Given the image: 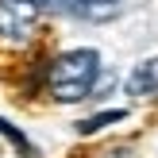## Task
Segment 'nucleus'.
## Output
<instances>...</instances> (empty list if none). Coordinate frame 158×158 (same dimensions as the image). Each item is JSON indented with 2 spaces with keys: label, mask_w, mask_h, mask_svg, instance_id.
I'll list each match as a JSON object with an SVG mask.
<instances>
[{
  "label": "nucleus",
  "mask_w": 158,
  "mask_h": 158,
  "mask_svg": "<svg viewBox=\"0 0 158 158\" xmlns=\"http://www.w3.org/2000/svg\"><path fill=\"white\" fill-rule=\"evenodd\" d=\"M39 23V0H0V35L27 39Z\"/></svg>",
  "instance_id": "f03ea898"
},
{
  "label": "nucleus",
  "mask_w": 158,
  "mask_h": 158,
  "mask_svg": "<svg viewBox=\"0 0 158 158\" xmlns=\"http://www.w3.org/2000/svg\"><path fill=\"white\" fill-rule=\"evenodd\" d=\"M97 77H100V54L97 50H69L62 58L50 62L46 69V93L62 104H77V100L97 93Z\"/></svg>",
  "instance_id": "f257e3e1"
},
{
  "label": "nucleus",
  "mask_w": 158,
  "mask_h": 158,
  "mask_svg": "<svg viewBox=\"0 0 158 158\" xmlns=\"http://www.w3.org/2000/svg\"><path fill=\"white\" fill-rule=\"evenodd\" d=\"M69 8L85 23H112L123 12V0H69Z\"/></svg>",
  "instance_id": "7ed1b4c3"
},
{
  "label": "nucleus",
  "mask_w": 158,
  "mask_h": 158,
  "mask_svg": "<svg viewBox=\"0 0 158 158\" xmlns=\"http://www.w3.org/2000/svg\"><path fill=\"white\" fill-rule=\"evenodd\" d=\"M127 93L131 97H151V93H158V58H147V62H139L131 69Z\"/></svg>",
  "instance_id": "20e7f679"
},
{
  "label": "nucleus",
  "mask_w": 158,
  "mask_h": 158,
  "mask_svg": "<svg viewBox=\"0 0 158 158\" xmlns=\"http://www.w3.org/2000/svg\"><path fill=\"white\" fill-rule=\"evenodd\" d=\"M123 108H108V112H97L93 120H81L77 123V135H93V131H100V127H108V123H116V120H123Z\"/></svg>",
  "instance_id": "39448f33"
}]
</instances>
